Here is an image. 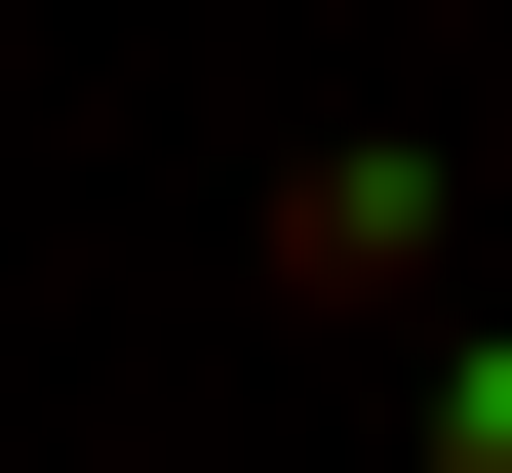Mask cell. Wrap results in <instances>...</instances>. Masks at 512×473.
Instances as JSON below:
<instances>
[{
  "instance_id": "7a4b0ae2",
  "label": "cell",
  "mask_w": 512,
  "mask_h": 473,
  "mask_svg": "<svg viewBox=\"0 0 512 473\" xmlns=\"http://www.w3.org/2000/svg\"><path fill=\"white\" fill-rule=\"evenodd\" d=\"M434 473H512V316H473V355H434Z\"/></svg>"
},
{
  "instance_id": "6da1fadb",
  "label": "cell",
  "mask_w": 512,
  "mask_h": 473,
  "mask_svg": "<svg viewBox=\"0 0 512 473\" xmlns=\"http://www.w3.org/2000/svg\"><path fill=\"white\" fill-rule=\"evenodd\" d=\"M276 276H316V316H394V276H434V158H394V119H355V158H276Z\"/></svg>"
}]
</instances>
